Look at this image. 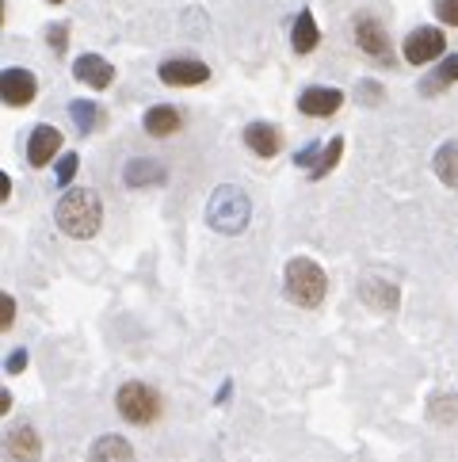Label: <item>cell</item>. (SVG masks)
I'll list each match as a JSON object with an SVG mask.
<instances>
[{
	"label": "cell",
	"instance_id": "cb8c5ba5",
	"mask_svg": "<svg viewBox=\"0 0 458 462\" xmlns=\"http://www.w3.org/2000/svg\"><path fill=\"white\" fill-rule=\"evenodd\" d=\"M46 42H50L54 54H65V46H69V27H65V23H50V27H46Z\"/></svg>",
	"mask_w": 458,
	"mask_h": 462
},
{
	"label": "cell",
	"instance_id": "d6986e66",
	"mask_svg": "<svg viewBox=\"0 0 458 462\" xmlns=\"http://www.w3.org/2000/svg\"><path fill=\"white\" fill-rule=\"evenodd\" d=\"M69 115H73V122H77L80 134H96V131H100V126L107 122L104 107H100V104H88V100H73V104H69Z\"/></svg>",
	"mask_w": 458,
	"mask_h": 462
},
{
	"label": "cell",
	"instance_id": "277c9868",
	"mask_svg": "<svg viewBox=\"0 0 458 462\" xmlns=\"http://www.w3.org/2000/svg\"><path fill=\"white\" fill-rule=\"evenodd\" d=\"M114 409H119V417L126 424L145 428V424H153L160 417V397H157L153 386H145V382L134 378V382H123L119 386V394H114Z\"/></svg>",
	"mask_w": 458,
	"mask_h": 462
},
{
	"label": "cell",
	"instance_id": "8fae6325",
	"mask_svg": "<svg viewBox=\"0 0 458 462\" xmlns=\"http://www.w3.org/2000/svg\"><path fill=\"white\" fill-rule=\"evenodd\" d=\"M244 146L256 157L271 161V157H279V149H283V131L275 122H249L244 126Z\"/></svg>",
	"mask_w": 458,
	"mask_h": 462
},
{
	"label": "cell",
	"instance_id": "f1b7e54d",
	"mask_svg": "<svg viewBox=\"0 0 458 462\" xmlns=\"http://www.w3.org/2000/svg\"><path fill=\"white\" fill-rule=\"evenodd\" d=\"M317 161H321L317 146H306V149H298V157H294V165H298V168H309V165H317Z\"/></svg>",
	"mask_w": 458,
	"mask_h": 462
},
{
	"label": "cell",
	"instance_id": "484cf974",
	"mask_svg": "<svg viewBox=\"0 0 458 462\" xmlns=\"http://www.w3.org/2000/svg\"><path fill=\"white\" fill-rule=\"evenodd\" d=\"M77 165H80L77 153H65V157H61V165H58V184H61V187L77 177Z\"/></svg>",
	"mask_w": 458,
	"mask_h": 462
},
{
	"label": "cell",
	"instance_id": "d6a6232c",
	"mask_svg": "<svg viewBox=\"0 0 458 462\" xmlns=\"http://www.w3.org/2000/svg\"><path fill=\"white\" fill-rule=\"evenodd\" d=\"M50 5H65V0H50Z\"/></svg>",
	"mask_w": 458,
	"mask_h": 462
},
{
	"label": "cell",
	"instance_id": "7402d4cb",
	"mask_svg": "<svg viewBox=\"0 0 458 462\" xmlns=\"http://www.w3.org/2000/svg\"><path fill=\"white\" fill-rule=\"evenodd\" d=\"M340 157H344V138L336 134V138L329 141V146L321 149V161H317L314 168H309V180H325V177H329V172L340 165Z\"/></svg>",
	"mask_w": 458,
	"mask_h": 462
},
{
	"label": "cell",
	"instance_id": "ac0fdd59",
	"mask_svg": "<svg viewBox=\"0 0 458 462\" xmlns=\"http://www.w3.org/2000/svg\"><path fill=\"white\" fill-rule=\"evenodd\" d=\"M359 298L367 302V306L374 310H398V286H389V283H379V279H363L359 283Z\"/></svg>",
	"mask_w": 458,
	"mask_h": 462
},
{
	"label": "cell",
	"instance_id": "83f0119b",
	"mask_svg": "<svg viewBox=\"0 0 458 462\" xmlns=\"http://www.w3.org/2000/svg\"><path fill=\"white\" fill-rule=\"evenodd\" d=\"M15 325V298L12 294H5V302H0V329H12Z\"/></svg>",
	"mask_w": 458,
	"mask_h": 462
},
{
	"label": "cell",
	"instance_id": "52a82bcc",
	"mask_svg": "<svg viewBox=\"0 0 458 462\" xmlns=\"http://www.w3.org/2000/svg\"><path fill=\"white\" fill-rule=\"evenodd\" d=\"M157 73H160V81H165L169 88H195V85L210 81V66L206 61H195V58H172Z\"/></svg>",
	"mask_w": 458,
	"mask_h": 462
},
{
	"label": "cell",
	"instance_id": "603a6c76",
	"mask_svg": "<svg viewBox=\"0 0 458 462\" xmlns=\"http://www.w3.org/2000/svg\"><path fill=\"white\" fill-rule=\"evenodd\" d=\"M428 417H432L435 424H454V421H458V397H454V394L432 397V402H428Z\"/></svg>",
	"mask_w": 458,
	"mask_h": 462
},
{
	"label": "cell",
	"instance_id": "3957f363",
	"mask_svg": "<svg viewBox=\"0 0 458 462\" xmlns=\"http://www.w3.org/2000/svg\"><path fill=\"white\" fill-rule=\"evenodd\" d=\"M283 291L294 306L302 310H314L325 302V291H329V276H325V267L309 257H294L287 264V276H283Z\"/></svg>",
	"mask_w": 458,
	"mask_h": 462
},
{
	"label": "cell",
	"instance_id": "1f68e13d",
	"mask_svg": "<svg viewBox=\"0 0 458 462\" xmlns=\"http://www.w3.org/2000/svg\"><path fill=\"white\" fill-rule=\"evenodd\" d=\"M8 191H12V177H0V199H8Z\"/></svg>",
	"mask_w": 458,
	"mask_h": 462
},
{
	"label": "cell",
	"instance_id": "4dcf8cb0",
	"mask_svg": "<svg viewBox=\"0 0 458 462\" xmlns=\"http://www.w3.org/2000/svg\"><path fill=\"white\" fill-rule=\"evenodd\" d=\"M0 412H12V394L0 390Z\"/></svg>",
	"mask_w": 458,
	"mask_h": 462
},
{
	"label": "cell",
	"instance_id": "e0dca14e",
	"mask_svg": "<svg viewBox=\"0 0 458 462\" xmlns=\"http://www.w3.org/2000/svg\"><path fill=\"white\" fill-rule=\"evenodd\" d=\"M123 180H126V187H153V184H165V168H160V161L138 157V161L126 165Z\"/></svg>",
	"mask_w": 458,
	"mask_h": 462
},
{
	"label": "cell",
	"instance_id": "4fadbf2b",
	"mask_svg": "<svg viewBox=\"0 0 458 462\" xmlns=\"http://www.w3.org/2000/svg\"><path fill=\"white\" fill-rule=\"evenodd\" d=\"M340 104H344V92L340 88H306L302 95H298V111L302 115H309V119H329V115H336L340 111Z\"/></svg>",
	"mask_w": 458,
	"mask_h": 462
},
{
	"label": "cell",
	"instance_id": "5b68a950",
	"mask_svg": "<svg viewBox=\"0 0 458 462\" xmlns=\"http://www.w3.org/2000/svg\"><path fill=\"white\" fill-rule=\"evenodd\" d=\"M352 31H355V46L363 50L367 58L382 61V66H389L394 61V50H389V35H386V23L379 20V15L371 12H359L352 20Z\"/></svg>",
	"mask_w": 458,
	"mask_h": 462
},
{
	"label": "cell",
	"instance_id": "5bb4252c",
	"mask_svg": "<svg viewBox=\"0 0 458 462\" xmlns=\"http://www.w3.org/2000/svg\"><path fill=\"white\" fill-rule=\"evenodd\" d=\"M142 126H145L150 138H172V134H179V126H184V115L169 104H157L142 115Z\"/></svg>",
	"mask_w": 458,
	"mask_h": 462
},
{
	"label": "cell",
	"instance_id": "ba28073f",
	"mask_svg": "<svg viewBox=\"0 0 458 462\" xmlns=\"http://www.w3.org/2000/svg\"><path fill=\"white\" fill-rule=\"evenodd\" d=\"M0 92H5L8 107H27L39 95V81H35V73H31V69L12 66V69L0 73Z\"/></svg>",
	"mask_w": 458,
	"mask_h": 462
},
{
	"label": "cell",
	"instance_id": "8992f818",
	"mask_svg": "<svg viewBox=\"0 0 458 462\" xmlns=\"http://www.w3.org/2000/svg\"><path fill=\"white\" fill-rule=\"evenodd\" d=\"M401 54H405L408 66H428V61L447 54V39H444V31L439 27H417L413 35L405 39Z\"/></svg>",
	"mask_w": 458,
	"mask_h": 462
},
{
	"label": "cell",
	"instance_id": "44dd1931",
	"mask_svg": "<svg viewBox=\"0 0 458 462\" xmlns=\"http://www.w3.org/2000/svg\"><path fill=\"white\" fill-rule=\"evenodd\" d=\"M454 81H458V54H447L444 61H439L435 77H428V81L420 85V92H424V95H432V92H444V88H451Z\"/></svg>",
	"mask_w": 458,
	"mask_h": 462
},
{
	"label": "cell",
	"instance_id": "9a60e30c",
	"mask_svg": "<svg viewBox=\"0 0 458 462\" xmlns=\"http://www.w3.org/2000/svg\"><path fill=\"white\" fill-rule=\"evenodd\" d=\"M88 462H138V458H134V448H130L123 436L107 432L88 448Z\"/></svg>",
	"mask_w": 458,
	"mask_h": 462
},
{
	"label": "cell",
	"instance_id": "2e32d148",
	"mask_svg": "<svg viewBox=\"0 0 458 462\" xmlns=\"http://www.w3.org/2000/svg\"><path fill=\"white\" fill-rule=\"evenodd\" d=\"M317 42H321V27L314 20V12L306 8V12H298V20L290 27V46H294V54H314Z\"/></svg>",
	"mask_w": 458,
	"mask_h": 462
},
{
	"label": "cell",
	"instance_id": "6da1fadb",
	"mask_svg": "<svg viewBox=\"0 0 458 462\" xmlns=\"http://www.w3.org/2000/svg\"><path fill=\"white\" fill-rule=\"evenodd\" d=\"M54 222L65 237L73 241H88L104 226V199L92 187H69L54 206Z\"/></svg>",
	"mask_w": 458,
	"mask_h": 462
},
{
	"label": "cell",
	"instance_id": "30bf717a",
	"mask_svg": "<svg viewBox=\"0 0 458 462\" xmlns=\"http://www.w3.org/2000/svg\"><path fill=\"white\" fill-rule=\"evenodd\" d=\"M73 77H77L80 85L104 92V88L114 85V66H111L107 58H100V54H80V58L73 61Z\"/></svg>",
	"mask_w": 458,
	"mask_h": 462
},
{
	"label": "cell",
	"instance_id": "4316f807",
	"mask_svg": "<svg viewBox=\"0 0 458 462\" xmlns=\"http://www.w3.org/2000/svg\"><path fill=\"white\" fill-rule=\"evenodd\" d=\"M359 100H363V104H379L382 100V85L379 81H359Z\"/></svg>",
	"mask_w": 458,
	"mask_h": 462
},
{
	"label": "cell",
	"instance_id": "d4e9b609",
	"mask_svg": "<svg viewBox=\"0 0 458 462\" xmlns=\"http://www.w3.org/2000/svg\"><path fill=\"white\" fill-rule=\"evenodd\" d=\"M435 15H439V23L458 27V0H435Z\"/></svg>",
	"mask_w": 458,
	"mask_h": 462
},
{
	"label": "cell",
	"instance_id": "7a4b0ae2",
	"mask_svg": "<svg viewBox=\"0 0 458 462\" xmlns=\"http://www.w3.org/2000/svg\"><path fill=\"white\" fill-rule=\"evenodd\" d=\"M206 222H210V230H218L225 237H237L249 230V222H252V203L249 195H244L241 187L234 184H222L210 191V203H206Z\"/></svg>",
	"mask_w": 458,
	"mask_h": 462
},
{
	"label": "cell",
	"instance_id": "f546056e",
	"mask_svg": "<svg viewBox=\"0 0 458 462\" xmlns=\"http://www.w3.org/2000/svg\"><path fill=\"white\" fill-rule=\"evenodd\" d=\"M27 367V352L20 348V352H12V359H8V375H20Z\"/></svg>",
	"mask_w": 458,
	"mask_h": 462
},
{
	"label": "cell",
	"instance_id": "ffe728a7",
	"mask_svg": "<svg viewBox=\"0 0 458 462\" xmlns=\"http://www.w3.org/2000/svg\"><path fill=\"white\" fill-rule=\"evenodd\" d=\"M432 168H435V177L444 180L451 191H458V141H447V146L435 149Z\"/></svg>",
	"mask_w": 458,
	"mask_h": 462
},
{
	"label": "cell",
	"instance_id": "7c38bea8",
	"mask_svg": "<svg viewBox=\"0 0 458 462\" xmlns=\"http://www.w3.org/2000/svg\"><path fill=\"white\" fill-rule=\"evenodd\" d=\"M61 149V134L58 126H35L27 138V165L31 168H46L54 161V153Z\"/></svg>",
	"mask_w": 458,
	"mask_h": 462
},
{
	"label": "cell",
	"instance_id": "9c48e42d",
	"mask_svg": "<svg viewBox=\"0 0 458 462\" xmlns=\"http://www.w3.org/2000/svg\"><path fill=\"white\" fill-rule=\"evenodd\" d=\"M5 458L8 462H39L42 458V439L31 424H15L5 439Z\"/></svg>",
	"mask_w": 458,
	"mask_h": 462
}]
</instances>
